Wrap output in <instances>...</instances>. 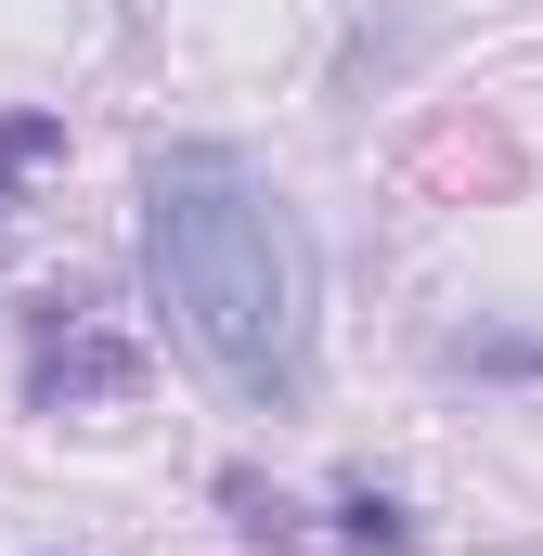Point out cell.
<instances>
[{"label":"cell","instance_id":"1","mask_svg":"<svg viewBox=\"0 0 543 556\" xmlns=\"http://www.w3.org/2000/svg\"><path fill=\"white\" fill-rule=\"evenodd\" d=\"M142 273H155L168 324L194 337V363L233 402H260V415L311 402L324 260H311V220L272 194L233 142H168L142 168Z\"/></svg>","mask_w":543,"mask_h":556},{"label":"cell","instance_id":"2","mask_svg":"<svg viewBox=\"0 0 543 556\" xmlns=\"http://www.w3.org/2000/svg\"><path fill=\"white\" fill-rule=\"evenodd\" d=\"M26 376H39V402H117L142 363H130V337H104V324H78V311H39Z\"/></svg>","mask_w":543,"mask_h":556},{"label":"cell","instance_id":"3","mask_svg":"<svg viewBox=\"0 0 543 556\" xmlns=\"http://www.w3.org/2000/svg\"><path fill=\"white\" fill-rule=\"evenodd\" d=\"M39 155H65V117H0V194H13Z\"/></svg>","mask_w":543,"mask_h":556}]
</instances>
